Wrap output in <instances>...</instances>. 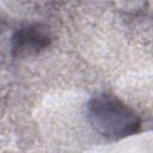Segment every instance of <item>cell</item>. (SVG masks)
<instances>
[{
    "mask_svg": "<svg viewBox=\"0 0 153 153\" xmlns=\"http://www.w3.org/2000/svg\"><path fill=\"white\" fill-rule=\"evenodd\" d=\"M87 117L102 136L120 140L140 131L142 120L128 104L111 93H98L87 103Z\"/></svg>",
    "mask_w": 153,
    "mask_h": 153,
    "instance_id": "cell-1",
    "label": "cell"
},
{
    "mask_svg": "<svg viewBox=\"0 0 153 153\" xmlns=\"http://www.w3.org/2000/svg\"><path fill=\"white\" fill-rule=\"evenodd\" d=\"M51 43L50 29L41 23L25 25L11 35L10 53L13 57L26 59L44 51Z\"/></svg>",
    "mask_w": 153,
    "mask_h": 153,
    "instance_id": "cell-2",
    "label": "cell"
},
{
    "mask_svg": "<svg viewBox=\"0 0 153 153\" xmlns=\"http://www.w3.org/2000/svg\"><path fill=\"white\" fill-rule=\"evenodd\" d=\"M10 37H6V29L4 27V24L0 23V65L5 59L6 48L10 50V41L6 42V38H10Z\"/></svg>",
    "mask_w": 153,
    "mask_h": 153,
    "instance_id": "cell-3",
    "label": "cell"
}]
</instances>
